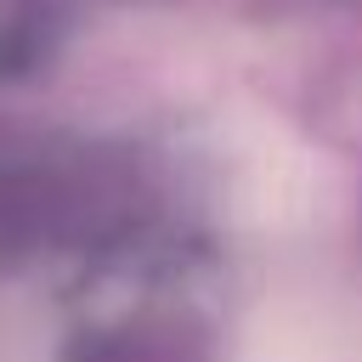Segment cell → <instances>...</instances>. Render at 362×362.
Masks as SVG:
<instances>
[{
  "mask_svg": "<svg viewBox=\"0 0 362 362\" xmlns=\"http://www.w3.org/2000/svg\"><path fill=\"white\" fill-rule=\"evenodd\" d=\"M232 362H362V300L288 294L255 317Z\"/></svg>",
  "mask_w": 362,
  "mask_h": 362,
  "instance_id": "1",
  "label": "cell"
}]
</instances>
